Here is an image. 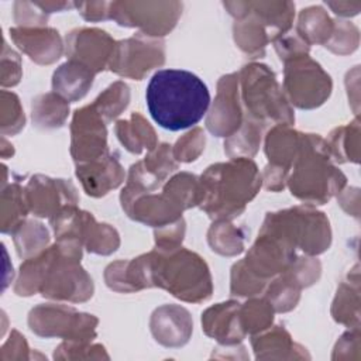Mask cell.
<instances>
[{"mask_svg":"<svg viewBox=\"0 0 361 361\" xmlns=\"http://www.w3.org/2000/svg\"><path fill=\"white\" fill-rule=\"evenodd\" d=\"M265 279L254 275L241 261L235 262L231 268V293L237 296H254L264 290Z\"/></svg>","mask_w":361,"mask_h":361,"instance_id":"36","label":"cell"},{"mask_svg":"<svg viewBox=\"0 0 361 361\" xmlns=\"http://www.w3.org/2000/svg\"><path fill=\"white\" fill-rule=\"evenodd\" d=\"M32 121L42 128H54L63 126L68 113L69 102L61 94L52 92L39 94L32 100Z\"/></svg>","mask_w":361,"mask_h":361,"instance_id":"27","label":"cell"},{"mask_svg":"<svg viewBox=\"0 0 361 361\" xmlns=\"http://www.w3.org/2000/svg\"><path fill=\"white\" fill-rule=\"evenodd\" d=\"M106 124L93 104L75 111L71 123V154L76 164L94 161L109 152Z\"/></svg>","mask_w":361,"mask_h":361,"instance_id":"12","label":"cell"},{"mask_svg":"<svg viewBox=\"0 0 361 361\" xmlns=\"http://www.w3.org/2000/svg\"><path fill=\"white\" fill-rule=\"evenodd\" d=\"M116 41L99 28H76L66 35V55L92 72H102L109 66Z\"/></svg>","mask_w":361,"mask_h":361,"instance_id":"13","label":"cell"},{"mask_svg":"<svg viewBox=\"0 0 361 361\" xmlns=\"http://www.w3.org/2000/svg\"><path fill=\"white\" fill-rule=\"evenodd\" d=\"M204 142L206 140L203 130L196 127L176 141L175 147L172 148L173 158L180 162H192L197 159V157L204 149Z\"/></svg>","mask_w":361,"mask_h":361,"instance_id":"38","label":"cell"},{"mask_svg":"<svg viewBox=\"0 0 361 361\" xmlns=\"http://www.w3.org/2000/svg\"><path fill=\"white\" fill-rule=\"evenodd\" d=\"M360 278L358 265L348 274V279L341 282L331 306V316L337 323L350 329L360 327Z\"/></svg>","mask_w":361,"mask_h":361,"instance_id":"23","label":"cell"},{"mask_svg":"<svg viewBox=\"0 0 361 361\" xmlns=\"http://www.w3.org/2000/svg\"><path fill=\"white\" fill-rule=\"evenodd\" d=\"M329 154L336 162H354L360 159V121L355 117L351 123L334 128L326 140Z\"/></svg>","mask_w":361,"mask_h":361,"instance_id":"26","label":"cell"},{"mask_svg":"<svg viewBox=\"0 0 361 361\" xmlns=\"http://www.w3.org/2000/svg\"><path fill=\"white\" fill-rule=\"evenodd\" d=\"M264 224L279 233L295 250L299 248L307 255L324 252L331 243L329 219L312 206L268 213Z\"/></svg>","mask_w":361,"mask_h":361,"instance_id":"6","label":"cell"},{"mask_svg":"<svg viewBox=\"0 0 361 361\" xmlns=\"http://www.w3.org/2000/svg\"><path fill=\"white\" fill-rule=\"evenodd\" d=\"M82 17L87 21H100L110 18L109 7L110 3L106 1H92V3H75Z\"/></svg>","mask_w":361,"mask_h":361,"instance_id":"42","label":"cell"},{"mask_svg":"<svg viewBox=\"0 0 361 361\" xmlns=\"http://www.w3.org/2000/svg\"><path fill=\"white\" fill-rule=\"evenodd\" d=\"M145 100L159 127L179 131L203 118L210 104V93L206 83L189 71L159 69L148 82Z\"/></svg>","mask_w":361,"mask_h":361,"instance_id":"1","label":"cell"},{"mask_svg":"<svg viewBox=\"0 0 361 361\" xmlns=\"http://www.w3.org/2000/svg\"><path fill=\"white\" fill-rule=\"evenodd\" d=\"M262 123L252 120L245 116L241 127L226 140L224 151L231 158H250L252 157L259 147Z\"/></svg>","mask_w":361,"mask_h":361,"instance_id":"28","label":"cell"},{"mask_svg":"<svg viewBox=\"0 0 361 361\" xmlns=\"http://www.w3.org/2000/svg\"><path fill=\"white\" fill-rule=\"evenodd\" d=\"M300 298V288L289 279L283 272L267 289L265 299L271 303L275 312L292 310Z\"/></svg>","mask_w":361,"mask_h":361,"instance_id":"33","label":"cell"},{"mask_svg":"<svg viewBox=\"0 0 361 361\" xmlns=\"http://www.w3.org/2000/svg\"><path fill=\"white\" fill-rule=\"evenodd\" d=\"M151 285L168 290L185 302H203L210 298L213 285L209 267L196 254L186 248L158 250L147 254Z\"/></svg>","mask_w":361,"mask_h":361,"instance_id":"4","label":"cell"},{"mask_svg":"<svg viewBox=\"0 0 361 361\" xmlns=\"http://www.w3.org/2000/svg\"><path fill=\"white\" fill-rule=\"evenodd\" d=\"M151 333L165 347H180L192 334L190 313L178 305H164L154 310L149 320Z\"/></svg>","mask_w":361,"mask_h":361,"instance_id":"19","label":"cell"},{"mask_svg":"<svg viewBox=\"0 0 361 361\" xmlns=\"http://www.w3.org/2000/svg\"><path fill=\"white\" fill-rule=\"evenodd\" d=\"M331 87L330 75L309 54L285 62L283 90L296 107L309 110L322 106L329 99Z\"/></svg>","mask_w":361,"mask_h":361,"instance_id":"7","label":"cell"},{"mask_svg":"<svg viewBox=\"0 0 361 361\" xmlns=\"http://www.w3.org/2000/svg\"><path fill=\"white\" fill-rule=\"evenodd\" d=\"M199 180L200 206L216 220H231L240 216L262 183L255 162L243 157L209 166Z\"/></svg>","mask_w":361,"mask_h":361,"instance_id":"2","label":"cell"},{"mask_svg":"<svg viewBox=\"0 0 361 361\" xmlns=\"http://www.w3.org/2000/svg\"><path fill=\"white\" fill-rule=\"evenodd\" d=\"M207 241L213 251L221 255H237L244 250V235L228 220H216L207 233Z\"/></svg>","mask_w":361,"mask_h":361,"instance_id":"29","label":"cell"},{"mask_svg":"<svg viewBox=\"0 0 361 361\" xmlns=\"http://www.w3.org/2000/svg\"><path fill=\"white\" fill-rule=\"evenodd\" d=\"M295 258V248L279 233L262 224L257 241L243 262L254 275L267 281L286 271Z\"/></svg>","mask_w":361,"mask_h":361,"instance_id":"11","label":"cell"},{"mask_svg":"<svg viewBox=\"0 0 361 361\" xmlns=\"http://www.w3.org/2000/svg\"><path fill=\"white\" fill-rule=\"evenodd\" d=\"M274 45H275V49H276L281 61H283V62H286L295 56L309 54V49H310V47L298 34H293V35L285 34L283 37L275 39Z\"/></svg>","mask_w":361,"mask_h":361,"instance_id":"41","label":"cell"},{"mask_svg":"<svg viewBox=\"0 0 361 361\" xmlns=\"http://www.w3.org/2000/svg\"><path fill=\"white\" fill-rule=\"evenodd\" d=\"M288 175L290 193L309 204H324L340 193L345 175L331 164L326 140L317 134H305L303 145Z\"/></svg>","mask_w":361,"mask_h":361,"instance_id":"3","label":"cell"},{"mask_svg":"<svg viewBox=\"0 0 361 361\" xmlns=\"http://www.w3.org/2000/svg\"><path fill=\"white\" fill-rule=\"evenodd\" d=\"M305 134L292 130L289 124H276L265 138V154L271 165L290 171L302 145Z\"/></svg>","mask_w":361,"mask_h":361,"instance_id":"21","label":"cell"},{"mask_svg":"<svg viewBox=\"0 0 361 361\" xmlns=\"http://www.w3.org/2000/svg\"><path fill=\"white\" fill-rule=\"evenodd\" d=\"M241 99L247 109V117L265 124L274 120L278 124H292L293 111L286 96L276 82L275 73L262 63L245 65L238 73Z\"/></svg>","mask_w":361,"mask_h":361,"instance_id":"5","label":"cell"},{"mask_svg":"<svg viewBox=\"0 0 361 361\" xmlns=\"http://www.w3.org/2000/svg\"><path fill=\"white\" fill-rule=\"evenodd\" d=\"M334 28V21L320 6L303 8L299 14L296 34L310 47V44L326 45Z\"/></svg>","mask_w":361,"mask_h":361,"instance_id":"25","label":"cell"},{"mask_svg":"<svg viewBox=\"0 0 361 361\" xmlns=\"http://www.w3.org/2000/svg\"><path fill=\"white\" fill-rule=\"evenodd\" d=\"M320 271L322 265L317 258L299 257L295 258V261L288 267L286 271H283V274L302 289L314 283L320 276Z\"/></svg>","mask_w":361,"mask_h":361,"instance_id":"37","label":"cell"},{"mask_svg":"<svg viewBox=\"0 0 361 361\" xmlns=\"http://www.w3.org/2000/svg\"><path fill=\"white\" fill-rule=\"evenodd\" d=\"M128 102L130 89L124 82L118 80L110 85L103 93H100L92 104L103 117V120L110 123L128 106Z\"/></svg>","mask_w":361,"mask_h":361,"instance_id":"32","label":"cell"},{"mask_svg":"<svg viewBox=\"0 0 361 361\" xmlns=\"http://www.w3.org/2000/svg\"><path fill=\"white\" fill-rule=\"evenodd\" d=\"M251 344L257 358H272L275 351H289L295 347L289 333L281 326H275V329L262 336L252 337Z\"/></svg>","mask_w":361,"mask_h":361,"instance_id":"34","label":"cell"},{"mask_svg":"<svg viewBox=\"0 0 361 361\" xmlns=\"http://www.w3.org/2000/svg\"><path fill=\"white\" fill-rule=\"evenodd\" d=\"M358 41H360L358 28L350 21L338 20V21H334L333 34L324 47L334 54L345 55L357 49Z\"/></svg>","mask_w":361,"mask_h":361,"instance_id":"35","label":"cell"},{"mask_svg":"<svg viewBox=\"0 0 361 361\" xmlns=\"http://www.w3.org/2000/svg\"><path fill=\"white\" fill-rule=\"evenodd\" d=\"M110 18L123 27H137L148 37H164L182 14L179 1H113L109 7Z\"/></svg>","mask_w":361,"mask_h":361,"instance_id":"9","label":"cell"},{"mask_svg":"<svg viewBox=\"0 0 361 361\" xmlns=\"http://www.w3.org/2000/svg\"><path fill=\"white\" fill-rule=\"evenodd\" d=\"M116 134L120 142L133 154H141L142 149L152 151L157 147V135L149 123L137 111L130 120L116 123Z\"/></svg>","mask_w":361,"mask_h":361,"instance_id":"24","label":"cell"},{"mask_svg":"<svg viewBox=\"0 0 361 361\" xmlns=\"http://www.w3.org/2000/svg\"><path fill=\"white\" fill-rule=\"evenodd\" d=\"M243 124V110L238 96V73L223 76L217 94L206 118V127L217 137H231Z\"/></svg>","mask_w":361,"mask_h":361,"instance_id":"15","label":"cell"},{"mask_svg":"<svg viewBox=\"0 0 361 361\" xmlns=\"http://www.w3.org/2000/svg\"><path fill=\"white\" fill-rule=\"evenodd\" d=\"M178 168L176 159L169 144L157 145L140 162L131 165L127 179V186L141 192H152L161 186L166 176Z\"/></svg>","mask_w":361,"mask_h":361,"instance_id":"16","label":"cell"},{"mask_svg":"<svg viewBox=\"0 0 361 361\" xmlns=\"http://www.w3.org/2000/svg\"><path fill=\"white\" fill-rule=\"evenodd\" d=\"M164 62V41L138 32L131 38L116 42L109 68L120 76L141 80L147 72Z\"/></svg>","mask_w":361,"mask_h":361,"instance_id":"10","label":"cell"},{"mask_svg":"<svg viewBox=\"0 0 361 361\" xmlns=\"http://www.w3.org/2000/svg\"><path fill=\"white\" fill-rule=\"evenodd\" d=\"M76 176L89 196L100 197L121 185L124 169L117 157L107 152L94 161L76 164Z\"/></svg>","mask_w":361,"mask_h":361,"instance_id":"17","label":"cell"},{"mask_svg":"<svg viewBox=\"0 0 361 361\" xmlns=\"http://www.w3.org/2000/svg\"><path fill=\"white\" fill-rule=\"evenodd\" d=\"M336 14L343 17H350L358 14L361 8V3H348V1H327L326 3Z\"/></svg>","mask_w":361,"mask_h":361,"instance_id":"44","label":"cell"},{"mask_svg":"<svg viewBox=\"0 0 361 361\" xmlns=\"http://www.w3.org/2000/svg\"><path fill=\"white\" fill-rule=\"evenodd\" d=\"M30 210L39 217H54L63 207L78 203L75 186L65 179H51L35 175L25 188Z\"/></svg>","mask_w":361,"mask_h":361,"instance_id":"14","label":"cell"},{"mask_svg":"<svg viewBox=\"0 0 361 361\" xmlns=\"http://www.w3.org/2000/svg\"><path fill=\"white\" fill-rule=\"evenodd\" d=\"M99 320L63 305H39L28 316L30 329L41 337H62L68 341L89 343L96 336Z\"/></svg>","mask_w":361,"mask_h":361,"instance_id":"8","label":"cell"},{"mask_svg":"<svg viewBox=\"0 0 361 361\" xmlns=\"http://www.w3.org/2000/svg\"><path fill=\"white\" fill-rule=\"evenodd\" d=\"M94 72L85 65L68 61L61 65L52 76V89L68 102L82 99L93 83Z\"/></svg>","mask_w":361,"mask_h":361,"instance_id":"22","label":"cell"},{"mask_svg":"<svg viewBox=\"0 0 361 361\" xmlns=\"http://www.w3.org/2000/svg\"><path fill=\"white\" fill-rule=\"evenodd\" d=\"M238 307L240 303L235 300L217 303L209 307L202 314L204 333L223 344L230 345L240 343L245 337V333L238 320Z\"/></svg>","mask_w":361,"mask_h":361,"instance_id":"20","label":"cell"},{"mask_svg":"<svg viewBox=\"0 0 361 361\" xmlns=\"http://www.w3.org/2000/svg\"><path fill=\"white\" fill-rule=\"evenodd\" d=\"M288 175H289L288 169L268 164L265 166L264 176H261V178H262V180L265 183V188L268 190H281L285 186Z\"/></svg>","mask_w":361,"mask_h":361,"instance_id":"43","label":"cell"},{"mask_svg":"<svg viewBox=\"0 0 361 361\" xmlns=\"http://www.w3.org/2000/svg\"><path fill=\"white\" fill-rule=\"evenodd\" d=\"M274 309L267 299H250L240 303L238 320L244 333H258L268 329L274 320Z\"/></svg>","mask_w":361,"mask_h":361,"instance_id":"31","label":"cell"},{"mask_svg":"<svg viewBox=\"0 0 361 361\" xmlns=\"http://www.w3.org/2000/svg\"><path fill=\"white\" fill-rule=\"evenodd\" d=\"M13 41L32 61L48 65L59 59L63 52L59 32L48 27H18L10 30Z\"/></svg>","mask_w":361,"mask_h":361,"instance_id":"18","label":"cell"},{"mask_svg":"<svg viewBox=\"0 0 361 361\" xmlns=\"http://www.w3.org/2000/svg\"><path fill=\"white\" fill-rule=\"evenodd\" d=\"M14 18L23 27H41L47 23L48 14L37 3L17 1L14 4Z\"/></svg>","mask_w":361,"mask_h":361,"instance_id":"40","label":"cell"},{"mask_svg":"<svg viewBox=\"0 0 361 361\" xmlns=\"http://www.w3.org/2000/svg\"><path fill=\"white\" fill-rule=\"evenodd\" d=\"M155 248L158 250H173L178 248L185 235V221L179 219L171 224L155 228Z\"/></svg>","mask_w":361,"mask_h":361,"instance_id":"39","label":"cell"},{"mask_svg":"<svg viewBox=\"0 0 361 361\" xmlns=\"http://www.w3.org/2000/svg\"><path fill=\"white\" fill-rule=\"evenodd\" d=\"M13 234L17 252L21 258H28L30 255L39 254L49 241V235L44 224L34 220L21 221L13 230Z\"/></svg>","mask_w":361,"mask_h":361,"instance_id":"30","label":"cell"}]
</instances>
